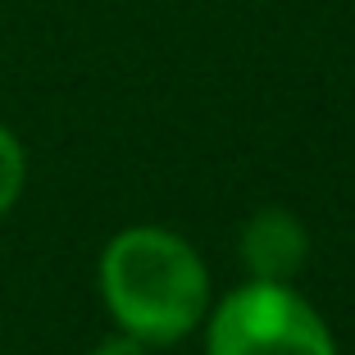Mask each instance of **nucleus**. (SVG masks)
Here are the masks:
<instances>
[{
    "instance_id": "39448f33",
    "label": "nucleus",
    "mask_w": 355,
    "mask_h": 355,
    "mask_svg": "<svg viewBox=\"0 0 355 355\" xmlns=\"http://www.w3.org/2000/svg\"><path fill=\"white\" fill-rule=\"evenodd\" d=\"M92 355H150V346L141 342V337H132V333H114V337H105Z\"/></svg>"
},
{
    "instance_id": "20e7f679",
    "label": "nucleus",
    "mask_w": 355,
    "mask_h": 355,
    "mask_svg": "<svg viewBox=\"0 0 355 355\" xmlns=\"http://www.w3.org/2000/svg\"><path fill=\"white\" fill-rule=\"evenodd\" d=\"M23 187H28V150L14 137V128L0 123V219L19 205Z\"/></svg>"
},
{
    "instance_id": "f257e3e1",
    "label": "nucleus",
    "mask_w": 355,
    "mask_h": 355,
    "mask_svg": "<svg viewBox=\"0 0 355 355\" xmlns=\"http://www.w3.org/2000/svg\"><path fill=\"white\" fill-rule=\"evenodd\" d=\"M101 301L119 333L146 346L182 342L209 314V273L187 237L137 223L101 251Z\"/></svg>"
},
{
    "instance_id": "f03ea898",
    "label": "nucleus",
    "mask_w": 355,
    "mask_h": 355,
    "mask_svg": "<svg viewBox=\"0 0 355 355\" xmlns=\"http://www.w3.org/2000/svg\"><path fill=\"white\" fill-rule=\"evenodd\" d=\"M209 355H337L324 314L292 282L251 278L205 314Z\"/></svg>"
},
{
    "instance_id": "7ed1b4c3",
    "label": "nucleus",
    "mask_w": 355,
    "mask_h": 355,
    "mask_svg": "<svg viewBox=\"0 0 355 355\" xmlns=\"http://www.w3.org/2000/svg\"><path fill=\"white\" fill-rule=\"evenodd\" d=\"M310 260V232L292 209H260L251 223L241 228V264L251 269V278L269 282H292Z\"/></svg>"
}]
</instances>
